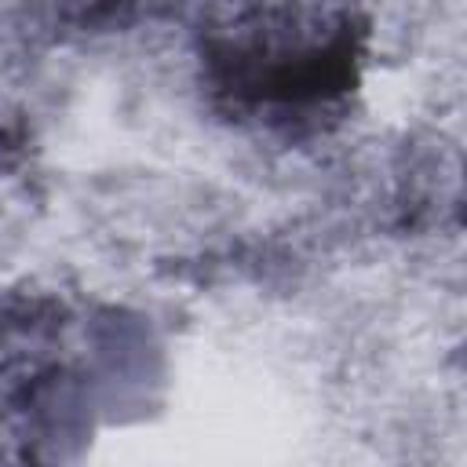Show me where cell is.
I'll use <instances>...</instances> for the list:
<instances>
[{
  "instance_id": "1",
  "label": "cell",
  "mask_w": 467,
  "mask_h": 467,
  "mask_svg": "<svg viewBox=\"0 0 467 467\" xmlns=\"http://www.w3.org/2000/svg\"><path fill=\"white\" fill-rule=\"evenodd\" d=\"M361 62V29H339L328 44L299 47V51H241L219 47L212 66L226 91L252 102H321L336 99L358 80Z\"/></svg>"
}]
</instances>
